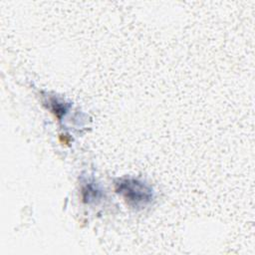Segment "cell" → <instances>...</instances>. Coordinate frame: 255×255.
<instances>
[{
	"label": "cell",
	"mask_w": 255,
	"mask_h": 255,
	"mask_svg": "<svg viewBox=\"0 0 255 255\" xmlns=\"http://www.w3.org/2000/svg\"><path fill=\"white\" fill-rule=\"evenodd\" d=\"M116 191L135 209L146 207L154 198V192L147 184L131 178L119 180L116 182Z\"/></svg>",
	"instance_id": "1"
},
{
	"label": "cell",
	"mask_w": 255,
	"mask_h": 255,
	"mask_svg": "<svg viewBox=\"0 0 255 255\" xmlns=\"http://www.w3.org/2000/svg\"><path fill=\"white\" fill-rule=\"evenodd\" d=\"M82 194H83V200L85 202H95L97 199H100L101 197V190L98 187V185L94 184L93 182L86 183L82 188Z\"/></svg>",
	"instance_id": "2"
},
{
	"label": "cell",
	"mask_w": 255,
	"mask_h": 255,
	"mask_svg": "<svg viewBox=\"0 0 255 255\" xmlns=\"http://www.w3.org/2000/svg\"><path fill=\"white\" fill-rule=\"evenodd\" d=\"M51 104H52V110L53 112L56 114L57 117H61L62 115L65 114V112L67 111L68 107L64 104V103H60L57 100H53L51 102Z\"/></svg>",
	"instance_id": "3"
}]
</instances>
